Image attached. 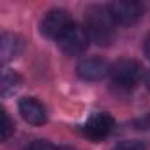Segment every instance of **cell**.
Listing matches in <instances>:
<instances>
[{"label":"cell","mask_w":150,"mask_h":150,"mask_svg":"<svg viewBox=\"0 0 150 150\" xmlns=\"http://www.w3.org/2000/svg\"><path fill=\"white\" fill-rule=\"evenodd\" d=\"M74 25L72 18L64 9H51L46 13V16L41 21V32L48 39H55L57 42L62 39V35Z\"/></svg>","instance_id":"3"},{"label":"cell","mask_w":150,"mask_h":150,"mask_svg":"<svg viewBox=\"0 0 150 150\" xmlns=\"http://www.w3.org/2000/svg\"><path fill=\"white\" fill-rule=\"evenodd\" d=\"M18 110H20L23 120L32 124V125H42L48 120V113H46L44 104L41 101H37L35 97H23V99H20Z\"/></svg>","instance_id":"8"},{"label":"cell","mask_w":150,"mask_h":150,"mask_svg":"<svg viewBox=\"0 0 150 150\" xmlns=\"http://www.w3.org/2000/svg\"><path fill=\"white\" fill-rule=\"evenodd\" d=\"M143 51H145V57L150 60V34L145 37V42H143Z\"/></svg>","instance_id":"14"},{"label":"cell","mask_w":150,"mask_h":150,"mask_svg":"<svg viewBox=\"0 0 150 150\" xmlns=\"http://www.w3.org/2000/svg\"><path fill=\"white\" fill-rule=\"evenodd\" d=\"M145 85H146V88L150 90V71L146 72V76H145Z\"/></svg>","instance_id":"15"},{"label":"cell","mask_w":150,"mask_h":150,"mask_svg":"<svg viewBox=\"0 0 150 150\" xmlns=\"http://www.w3.org/2000/svg\"><path fill=\"white\" fill-rule=\"evenodd\" d=\"M115 127V120L108 113H94L83 125V132L87 138L94 141H101L110 136V132Z\"/></svg>","instance_id":"7"},{"label":"cell","mask_w":150,"mask_h":150,"mask_svg":"<svg viewBox=\"0 0 150 150\" xmlns=\"http://www.w3.org/2000/svg\"><path fill=\"white\" fill-rule=\"evenodd\" d=\"M20 85H21L20 74L11 72V71H6V72H4V76H2V96H9V94H13L14 90H18Z\"/></svg>","instance_id":"10"},{"label":"cell","mask_w":150,"mask_h":150,"mask_svg":"<svg viewBox=\"0 0 150 150\" xmlns=\"http://www.w3.org/2000/svg\"><path fill=\"white\" fill-rule=\"evenodd\" d=\"M113 150H145V146H143L141 141L129 139V141H120L118 145L113 146Z\"/></svg>","instance_id":"12"},{"label":"cell","mask_w":150,"mask_h":150,"mask_svg":"<svg viewBox=\"0 0 150 150\" xmlns=\"http://www.w3.org/2000/svg\"><path fill=\"white\" fill-rule=\"evenodd\" d=\"M106 9L111 20L118 25L136 23L143 16V11H145V7L139 2H134V0H117V2H111Z\"/></svg>","instance_id":"4"},{"label":"cell","mask_w":150,"mask_h":150,"mask_svg":"<svg viewBox=\"0 0 150 150\" xmlns=\"http://www.w3.org/2000/svg\"><path fill=\"white\" fill-rule=\"evenodd\" d=\"M23 150H57V148L50 141H46V139H35L30 145H27Z\"/></svg>","instance_id":"13"},{"label":"cell","mask_w":150,"mask_h":150,"mask_svg":"<svg viewBox=\"0 0 150 150\" xmlns=\"http://www.w3.org/2000/svg\"><path fill=\"white\" fill-rule=\"evenodd\" d=\"M88 41H90V37H88L87 28L74 23V25L62 35V39L58 41V46H60V50H62L65 55H81V53L87 50Z\"/></svg>","instance_id":"5"},{"label":"cell","mask_w":150,"mask_h":150,"mask_svg":"<svg viewBox=\"0 0 150 150\" xmlns=\"http://www.w3.org/2000/svg\"><path fill=\"white\" fill-rule=\"evenodd\" d=\"M110 67L111 65L101 57H87L78 62L76 72L81 80L97 81V80H103L106 74H110Z\"/></svg>","instance_id":"6"},{"label":"cell","mask_w":150,"mask_h":150,"mask_svg":"<svg viewBox=\"0 0 150 150\" xmlns=\"http://www.w3.org/2000/svg\"><path fill=\"white\" fill-rule=\"evenodd\" d=\"M57 150H76V148H72V146H58Z\"/></svg>","instance_id":"16"},{"label":"cell","mask_w":150,"mask_h":150,"mask_svg":"<svg viewBox=\"0 0 150 150\" xmlns=\"http://www.w3.org/2000/svg\"><path fill=\"white\" fill-rule=\"evenodd\" d=\"M23 39L20 35L14 34H2V41H0V57L2 62H9L14 60L16 57H20V53L23 51Z\"/></svg>","instance_id":"9"},{"label":"cell","mask_w":150,"mask_h":150,"mask_svg":"<svg viewBox=\"0 0 150 150\" xmlns=\"http://www.w3.org/2000/svg\"><path fill=\"white\" fill-rule=\"evenodd\" d=\"M143 67L132 58H120L110 67V76L113 83L120 88H132L141 80Z\"/></svg>","instance_id":"2"},{"label":"cell","mask_w":150,"mask_h":150,"mask_svg":"<svg viewBox=\"0 0 150 150\" xmlns=\"http://www.w3.org/2000/svg\"><path fill=\"white\" fill-rule=\"evenodd\" d=\"M14 132V122L9 118L6 111H2V139H9V136Z\"/></svg>","instance_id":"11"},{"label":"cell","mask_w":150,"mask_h":150,"mask_svg":"<svg viewBox=\"0 0 150 150\" xmlns=\"http://www.w3.org/2000/svg\"><path fill=\"white\" fill-rule=\"evenodd\" d=\"M113 20L104 7H92L87 13L85 18V28L88 32V37L101 46H108L115 39V28Z\"/></svg>","instance_id":"1"}]
</instances>
